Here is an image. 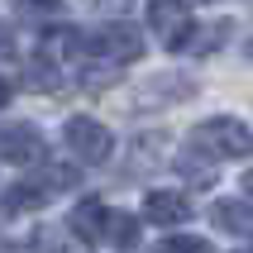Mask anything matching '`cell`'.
Listing matches in <instances>:
<instances>
[{
  "instance_id": "obj_1",
  "label": "cell",
  "mask_w": 253,
  "mask_h": 253,
  "mask_svg": "<svg viewBox=\"0 0 253 253\" xmlns=\"http://www.w3.org/2000/svg\"><path fill=\"white\" fill-rule=\"evenodd\" d=\"M191 143H196V148H206L211 158H249V153H253L249 125H244V120H234V115L201 120V125L191 129Z\"/></svg>"
},
{
  "instance_id": "obj_2",
  "label": "cell",
  "mask_w": 253,
  "mask_h": 253,
  "mask_svg": "<svg viewBox=\"0 0 253 253\" xmlns=\"http://www.w3.org/2000/svg\"><path fill=\"white\" fill-rule=\"evenodd\" d=\"M143 34L125 19H115V24H100L96 34H82V53L100 57V62H139L143 57Z\"/></svg>"
},
{
  "instance_id": "obj_3",
  "label": "cell",
  "mask_w": 253,
  "mask_h": 253,
  "mask_svg": "<svg viewBox=\"0 0 253 253\" xmlns=\"http://www.w3.org/2000/svg\"><path fill=\"white\" fill-rule=\"evenodd\" d=\"M148 29L158 34V43L168 53H182L196 39V19L186 10V0H148Z\"/></svg>"
},
{
  "instance_id": "obj_4",
  "label": "cell",
  "mask_w": 253,
  "mask_h": 253,
  "mask_svg": "<svg viewBox=\"0 0 253 253\" xmlns=\"http://www.w3.org/2000/svg\"><path fill=\"white\" fill-rule=\"evenodd\" d=\"M62 134H67V148L82 158V163H105V158L115 153L110 129L100 125V120H91V115H72L67 125H62Z\"/></svg>"
},
{
  "instance_id": "obj_5",
  "label": "cell",
  "mask_w": 253,
  "mask_h": 253,
  "mask_svg": "<svg viewBox=\"0 0 253 253\" xmlns=\"http://www.w3.org/2000/svg\"><path fill=\"white\" fill-rule=\"evenodd\" d=\"M0 158L14 168H34L48 158V143L34 125H0Z\"/></svg>"
},
{
  "instance_id": "obj_6",
  "label": "cell",
  "mask_w": 253,
  "mask_h": 253,
  "mask_svg": "<svg viewBox=\"0 0 253 253\" xmlns=\"http://www.w3.org/2000/svg\"><path fill=\"white\" fill-rule=\"evenodd\" d=\"M67 225H72V234H77L82 244H100V239H105V229H110V211H105L96 196H86L82 206L72 211Z\"/></svg>"
},
{
  "instance_id": "obj_7",
  "label": "cell",
  "mask_w": 253,
  "mask_h": 253,
  "mask_svg": "<svg viewBox=\"0 0 253 253\" xmlns=\"http://www.w3.org/2000/svg\"><path fill=\"white\" fill-rule=\"evenodd\" d=\"M143 215L153 225H182L186 215H191V206H186L182 191H148L143 196Z\"/></svg>"
},
{
  "instance_id": "obj_8",
  "label": "cell",
  "mask_w": 253,
  "mask_h": 253,
  "mask_svg": "<svg viewBox=\"0 0 253 253\" xmlns=\"http://www.w3.org/2000/svg\"><path fill=\"white\" fill-rule=\"evenodd\" d=\"M53 196L43 182H19V186H10L5 196H0V215H24V211H39L43 201Z\"/></svg>"
},
{
  "instance_id": "obj_9",
  "label": "cell",
  "mask_w": 253,
  "mask_h": 253,
  "mask_svg": "<svg viewBox=\"0 0 253 253\" xmlns=\"http://www.w3.org/2000/svg\"><path fill=\"white\" fill-rule=\"evenodd\" d=\"M211 220L225 234H239V239H253V206H244V201H220L211 211Z\"/></svg>"
},
{
  "instance_id": "obj_10",
  "label": "cell",
  "mask_w": 253,
  "mask_h": 253,
  "mask_svg": "<svg viewBox=\"0 0 253 253\" xmlns=\"http://www.w3.org/2000/svg\"><path fill=\"white\" fill-rule=\"evenodd\" d=\"M177 168H182V177H186L191 186H211V182H215V158L206 153V148H196V143H186V148H182Z\"/></svg>"
},
{
  "instance_id": "obj_11",
  "label": "cell",
  "mask_w": 253,
  "mask_h": 253,
  "mask_svg": "<svg viewBox=\"0 0 253 253\" xmlns=\"http://www.w3.org/2000/svg\"><path fill=\"white\" fill-rule=\"evenodd\" d=\"M24 86H29V91H43V96H48V91H57V86H62V67H57L48 53L29 57V67H24Z\"/></svg>"
},
{
  "instance_id": "obj_12",
  "label": "cell",
  "mask_w": 253,
  "mask_h": 253,
  "mask_svg": "<svg viewBox=\"0 0 253 253\" xmlns=\"http://www.w3.org/2000/svg\"><path fill=\"white\" fill-rule=\"evenodd\" d=\"M105 239L115 244V249H134L139 244V220L125 211H110V229H105Z\"/></svg>"
},
{
  "instance_id": "obj_13",
  "label": "cell",
  "mask_w": 253,
  "mask_h": 253,
  "mask_svg": "<svg viewBox=\"0 0 253 253\" xmlns=\"http://www.w3.org/2000/svg\"><path fill=\"white\" fill-rule=\"evenodd\" d=\"M72 182H77V168H62V163H48V172H43V186H48V191H67Z\"/></svg>"
},
{
  "instance_id": "obj_14",
  "label": "cell",
  "mask_w": 253,
  "mask_h": 253,
  "mask_svg": "<svg viewBox=\"0 0 253 253\" xmlns=\"http://www.w3.org/2000/svg\"><path fill=\"white\" fill-rule=\"evenodd\" d=\"M19 5V14H29V19H53L57 10H62V0H14Z\"/></svg>"
},
{
  "instance_id": "obj_15",
  "label": "cell",
  "mask_w": 253,
  "mask_h": 253,
  "mask_svg": "<svg viewBox=\"0 0 253 253\" xmlns=\"http://www.w3.org/2000/svg\"><path fill=\"white\" fill-rule=\"evenodd\" d=\"M153 253H215V249H211L206 239H196V234H191V239H168V244H158Z\"/></svg>"
},
{
  "instance_id": "obj_16",
  "label": "cell",
  "mask_w": 253,
  "mask_h": 253,
  "mask_svg": "<svg viewBox=\"0 0 253 253\" xmlns=\"http://www.w3.org/2000/svg\"><path fill=\"white\" fill-rule=\"evenodd\" d=\"M10 57H14V29L0 24V62H10Z\"/></svg>"
},
{
  "instance_id": "obj_17",
  "label": "cell",
  "mask_w": 253,
  "mask_h": 253,
  "mask_svg": "<svg viewBox=\"0 0 253 253\" xmlns=\"http://www.w3.org/2000/svg\"><path fill=\"white\" fill-rule=\"evenodd\" d=\"M10 96H14V86L5 82V77H0V110H5V105H10Z\"/></svg>"
},
{
  "instance_id": "obj_18",
  "label": "cell",
  "mask_w": 253,
  "mask_h": 253,
  "mask_svg": "<svg viewBox=\"0 0 253 253\" xmlns=\"http://www.w3.org/2000/svg\"><path fill=\"white\" fill-rule=\"evenodd\" d=\"M244 191H249V196H253V172H244Z\"/></svg>"
},
{
  "instance_id": "obj_19",
  "label": "cell",
  "mask_w": 253,
  "mask_h": 253,
  "mask_svg": "<svg viewBox=\"0 0 253 253\" xmlns=\"http://www.w3.org/2000/svg\"><path fill=\"white\" fill-rule=\"evenodd\" d=\"M244 57H249V62H253V39H249V43H244Z\"/></svg>"
},
{
  "instance_id": "obj_20",
  "label": "cell",
  "mask_w": 253,
  "mask_h": 253,
  "mask_svg": "<svg viewBox=\"0 0 253 253\" xmlns=\"http://www.w3.org/2000/svg\"><path fill=\"white\" fill-rule=\"evenodd\" d=\"M244 253H253V249H244Z\"/></svg>"
}]
</instances>
